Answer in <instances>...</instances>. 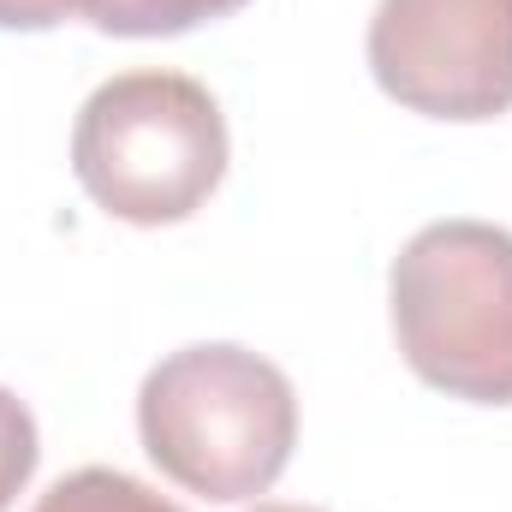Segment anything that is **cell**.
<instances>
[{"instance_id": "obj_1", "label": "cell", "mask_w": 512, "mask_h": 512, "mask_svg": "<svg viewBox=\"0 0 512 512\" xmlns=\"http://www.w3.org/2000/svg\"><path fill=\"white\" fill-rule=\"evenodd\" d=\"M149 465L203 501H256L298 447V393L251 346L209 340L167 352L137 387Z\"/></svg>"}, {"instance_id": "obj_2", "label": "cell", "mask_w": 512, "mask_h": 512, "mask_svg": "<svg viewBox=\"0 0 512 512\" xmlns=\"http://www.w3.org/2000/svg\"><path fill=\"white\" fill-rule=\"evenodd\" d=\"M221 102L167 66H137L90 90L72 126V173L96 209L131 227H173L197 215L227 179Z\"/></svg>"}, {"instance_id": "obj_3", "label": "cell", "mask_w": 512, "mask_h": 512, "mask_svg": "<svg viewBox=\"0 0 512 512\" xmlns=\"http://www.w3.org/2000/svg\"><path fill=\"white\" fill-rule=\"evenodd\" d=\"M387 316L411 376L471 405H512V233L429 221L387 268Z\"/></svg>"}, {"instance_id": "obj_4", "label": "cell", "mask_w": 512, "mask_h": 512, "mask_svg": "<svg viewBox=\"0 0 512 512\" xmlns=\"http://www.w3.org/2000/svg\"><path fill=\"white\" fill-rule=\"evenodd\" d=\"M370 72L411 114L501 120L512 108V0H376Z\"/></svg>"}, {"instance_id": "obj_5", "label": "cell", "mask_w": 512, "mask_h": 512, "mask_svg": "<svg viewBox=\"0 0 512 512\" xmlns=\"http://www.w3.org/2000/svg\"><path fill=\"white\" fill-rule=\"evenodd\" d=\"M245 0H78V18L108 36H179L191 24L227 18Z\"/></svg>"}, {"instance_id": "obj_6", "label": "cell", "mask_w": 512, "mask_h": 512, "mask_svg": "<svg viewBox=\"0 0 512 512\" xmlns=\"http://www.w3.org/2000/svg\"><path fill=\"white\" fill-rule=\"evenodd\" d=\"M30 512H185L179 501H167L161 489L137 483L126 471H108V465H84L72 477H60Z\"/></svg>"}, {"instance_id": "obj_7", "label": "cell", "mask_w": 512, "mask_h": 512, "mask_svg": "<svg viewBox=\"0 0 512 512\" xmlns=\"http://www.w3.org/2000/svg\"><path fill=\"white\" fill-rule=\"evenodd\" d=\"M36 453H42V441H36L30 405L0 387V512L12 507L24 495V483L36 477Z\"/></svg>"}, {"instance_id": "obj_8", "label": "cell", "mask_w": 512, "mask_h": 512, "mask_svg": "<svg viewBox=\"0 0 512 512\" xmlns=\"http://www.w3.org/2000/svg\"><path fill=\"white\" fill-rule=\"evenodd\" d=\"M78 18V0H0V30H54Z\"/></svg>"}, {"instance_id": "obj_9", "label": "cell", "mask_w": 512, "mask_h": 512, "mask_svg": "<svg viewBox=\"0 0 512 512\" xmlns=\"http://www.w3.org/2000/svg\"><path fill=\"white\" fill-rule=\"evenodd\" d=\"M251 512H322V507H298V501H256Z\"/></svg>"}]
</instances>
